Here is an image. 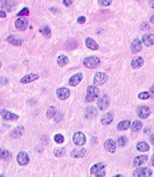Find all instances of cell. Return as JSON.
<instances>
[{
	"label": "cell",
	"mask_w": 154,
	"mask_h": 177,
	"mask_svg": "<svg viewBox=\"0 0 154 177\" xmlns=\"http://www.w3.org/2000/svg\"><path fill=\"white\" fill-rule=\"evenodd\" d=\"M91 176L96 177H103L106 175L105 165L103 163H97L93 165L90 169Z\"/></svg>",
	"instance_id": "1"
},
{
	"label": "cell",
	"mask_w": 154,
	"mask_h": 177,
	"mask_svg": "<svg viewBox=\"0 0 154 177\" xmlns=\"http://www.w3.org/2000/svg\"><path fill=\"white\" fill-rule=\"evenodd\" d=\"M99 94H100V91L98 88L96 86H93L90 85L87 88L86 90V102H92L94 100L98 98Z\"/></svg>",
	"instance_id": "2"
},
{
	"label": "cell",
	"mask_w": 154,
	"mask_h": 177,
	"mask_svg": "<svg viewBox=\"0 0 154 177\" xmlns=\"http://www.w3.org/2000/svg\"><path fill=\"white\" fill-rule=\"evenodd\" d=\"M83 64L86 68L96 69L100 65V59L96 56H90V57H87L84 59Z\"/></svg>",
	"instance_id": "3"
},
{
	"label": "cell",
	"mask_w": 154,
	"mask_h": 177,
	"mask_svg": "<svg viewBox=\"0 0 154 177\" xmlns=\"http://www.w3.org/2000/svg\"><path fill=\"white\" fill-rule=\"evenodd\" d=\"M108 77L107 73L103 72H98L95 74L94 77V83L96 86L103 85L108 81Z\"/></svg>",
	"instance_id": "4"
},
{
	"label": "cell",
	"mask_w": 154,
	"mask_h": 177,
	"mask_svg": "<svg viewBox=\"0 0 154 177\" xmlns=\"http://www.w3.org/2000/svg\"><path fill=\"white\" fill-rule=\"evenodd\" d=\"M73 140L77 146H83L86 141V137L85 134L82 132H76L73 134Z\"/></svg>",
	"instance_id": "5"
},
{
	"label": "cell",
	"mask_w": 154,
	"mask_h": 177,
	"mask_svg": "<svg viewBox=\"0 0 154 177\" xmlns=\"http://www.w3.org/2000/svg\"><path fill=\"white\" fill-rule=\"evenodd\" d=\"M110 104V99L108 96L107 95H103L98 99L97 101V106L98 109L101 111H104L108 109V107L109 106Z\"/></svg>",
	"instance_id": "6"
},
{
	"label": "cell",
	"mask_w": 154,
	"mask_h": 177,
	"mask_svg": "<svg viewBox=\"0 0 154 177\" xmlns=\"http://www.w3.org/2000/svg\"><path fill=\"white\" fill-rule=\"evenodd\" d=\"M153 171L149 168H138L133 172V176L142 177V176H151Z\"/></svg>",
	"instance_id": "7"
},
{
	"label": "cell",
	"mask_w": 154,
	"mask_h": 177,
	"mask_svg": "<svg viewBox=\"0 0 154 177\" xmlns=\"http://www.w3.org/2000/svg\"><path fill=\"white\" fill-rule=\"evenodd\" d=\"M28 20L25 17H20L15 21V27L19 31H26L28 27Z\"/></svg>",
	"instance_id": "8"
},
{
	"label": "cell",
	"mask_w": 154,
	"mask_h": 177,
	"mask_svg": "<svg viewBox=\"0 0 154 177\" xmlns=\"http://www.w3.org/2000/svg\"><path fill=\"white\" fill-rule=\"evenodd\" d=\"M0 115H1L3 119L6 120V121H17L19 119L18 115L14 114V113H11L8 110H2L0 112Z\"/></svg>",
	"instance_id": "9"
},
{
	"label": "cell",
	"mask_w": 154,
	"mask_h": 177,
	"mask_svg": "<svg viewBox=\"0 0 154 177\" xmlns=\"http://www.w3.org/2000/svg\"><path fill=\"white\" fill-rule=\"evenodd\" d=\"M17 163L19 164L21 166H24V165H26L30 162V158L29 155L27 154V153L26 152H20L18 154L17 157Z\"/></svg>",
	"instance_id": "10"
},
{
	"label": "cell",
	"mask_w": 154,
	"mask_h": 177,
	"mask_svg": "<svg viewBox=\"0 0 154 177\" xmlns=\"http://www.w3.org/2000/svg\"><path fill=\"white\" fill-rule=\"evenodd\" d=\"M56 94H57V97L60 100H66L70 97V91L66 88H61L57 90Z\"/></svg>",
	"instance_id": "11"
},
{
	"label": "cell",
	"mask_w": 154,
	"mask_h": 177,
	"mask_svg": "<svg viewBox=\"0 0 154 177\" xmlns=\"http://www.w3.org/2000/svg\"><path fill=\"white\" fill-rule=\"evenodd\" d=\"M83 78V75L82 73H78L75 74L73 77H71V78L69 80V83H70V86L75 87L76 85H78L80 82L82 81Z\"/></svg>",
	"instance_id": "12"
},
{
	"label": "cell",
	"mask_w": 154,
	"mask_h": 177,
	"mask_svg": "<svg viewBox=\"0 0 154 177\" xmlns=\"http://www.w3.org/2000/svg\"><path fill=\"white\" fill-rule=\"evenodd\" d=\"M142 43H141L140 40L138 38L134 39V41L132 42V45H131L132 53L133 54H136V53L142 51Z\"/></svg>",
	"instance_id": "13"
},
{
	"label": "cell",
	"mask_w": 154,
	"mask_h": 177,
	"mask_svg": "<svg viewBox=\"0 0 154 177\" xmlns=\"http://www.w3.org/2000/svg\"><path fill=\"white\" fill-rule=\"evenodd\" d=\"M150 109L147 106H140L138 109L137 114L139 118L141 119H146L150 115Z\"/></svg>",
	"instance_id": "14"
},
{
	"label": "cell",
	"mask_w": 154,
	"mask_h": 177,
	"mask_svg": "<svg viewBox=\"0 0 154 177\" xmlns=\"http://www.w3.org/2000/svg\"><path fill=\"white\" fill-rule=\"evenodd\" d=\"M105 149L110 153H114L116 150V143L112 139H108L103 144Z\"/></svg>",
	"instance_id": "15"
},
{
	"label": "cell",
	"mask_w": 154,
	"mask_h": 177,
	"mask_svg": "<svg viewBox=\"0 0 154 177\" xmlns=\"http://www.w3.org/2000/svg\"><path fill=\"white\" fill-rule=\"evenodd\" d=\"M113 119H114V113H113L112 112H109V113H106V114H104L102 116L100 123H101V124H103V126H106V125L111 124V123H112Z\"/></svg>",
	"instance_id": "16"
},
{
	"label": "cell",
	"mask_w": 154,
	"mask_h": 177,
	"mask_svg": "<svg viewBox=\"0 0 154 177\" xmlns=\"http://www.w3.org/2000/svg\"><path fill=\"white\" fill-rule=\"evenodd\" d=\"M39 78V76L36 73H30L27 75L24 76L23 78L20 80V82L22 83H29L31 82L34 81V80H37Z\"/></svg>",
	"instance_id": "17"
},
{
	"label": "cell",
	"mask_w": 154,
	"mask_h": 177,
	"mask_svg": "<svg viewBox=\"0 0 154 177\" xmlns=\"http://www.w3.org/2000/svg\"><path fill=\"white\" fill-rule=\"evenodd\" d=\"M86 151L84 148H75L72 151L71 155L72 157L75 158V159H80V158H83L86 154Z\"/></svg>",
	"instance_id": "18"
},
{
	"label": "cell",
	"mask_w": 154,
	"mask_h": 177,
	"mask_svg": "<svg viewBox=\"0 0 154 177\" xmlns=\"http://www.w3.org/2000/svg\"><path fill=\"white\" fill-rule=\"evenodd\" d=\"M144 64V59H142L140 56H137V57H135L134 59L132 60L131 66L133 69H139L140 67H142Z\"/></svg>",
	"instance_id": "19"
},
{
	"label": "cell",
	"mask_w": 154,
	"mask_h": 177,
	"mask_svg": "<svg viewBox=\"0 0 154 177\" xmlns=\"http://www.w3.org/2000/svg\"><path fill=\"white\" fill-rule=\"evenodd\" d=\"M147 160H148V156L147 155L137 156V157L135 158L134 160H133V166L134 167L139 166V165L145 163Z\"/></svg>",
	"instance_id": "20"
},
{
	"label": "cell",
	"mask_w": 154,
	"mask_h": 177,
	"mask_svg": "<svg viewBox=\"0 0 154 177\" xmlns=\"http://www.w3.org/2000/svg\"><path fill=\"white\" fill-rule=\"evenodd\" d=\"M7 42L12 45L20 46V45H21L22 43H23V39L17 37V36L11 35L7 38Z\"/></svg>",
	"instance_id": "21"
},
{
	"label": "cell",
	"mask_w": 154,
	"mask_h": 177,
	"mask_svg": "<svg viewBox=\"0 0 154 177\" xmlns=\"http://www.w3.org/2000/svg\"><path fill=\"white\" fill-rule=\"evenodd\" d=\"M24 133V128L23 126H17L10 133V137L12 138H19Z\"/></svg>",
	"instance_id": "22"
},
{
	"label": "cell",
	"mask_w": 154,
	"mask_h": 177,
	"mask_svg": "<svg viewBox=\"0 0 154 177\" xmlns=\"http://www.w3.org/2000/svg\"><path fill=\"white\" fill-rule=\"evenodd\" d=\"M85 43H86V47H87L88 48H89V49H91V50L99 49L98 44L96 42V41H94V39L91 38H87L86 39V42H85Z\"/></svg>",
	"instance_id": "23"
},
{
	"label": "cell",
	"mask_w": 154,
	"mask_h": 177,
	"mask_svg": "<svg viewBox=\"0 0 154 177\" xmlns=\"http://www.w3.org/2000/svg\"><path fill=\"white\" fill-rule=\"evenodd\" d=\"M97 109L93 106L88 107V108L85 110V117L86 119H91L95 117V116H97Z\"/></svg>",
	"instance_id": "24"
},
{
	"label": "cell",
	"mask_w": 154,
	"mask_h": 177,
	"mask_svg": "<svg viewBox=\"0 0 154 177\" xmlns=\"http://www.w3.org/2000/svg\"><path fill=\"white\" fill-rule=\"evenodd\" d=\"M142 42L147 46H151L154 43V37L153 34H146L142 37Z\"/></svg>",
	"instance_id": "25"
},
{
	"label": "cell",
	"mask_w": 154,
	"mask_h": 177,
	"mask_svg": "<svg viewBox=\"0 0 154 177\" xmlns=\"http://www.w3.org/2000/svg\"><path fill=\"white\" fill-rule=\"evenodd\" d=\"M130 125H131V123H130L129 120H123V121L120 122V123L118 124L117 129H118L119 131L127 130V129L130 127Z\"/></svg>",
	"instance_id": "26"
},
{
	"label": "cell",
	"mask_w": 154,
	"mask_h": 177,
	"mask_svg": "<svg viewBox=\"0 0 154 177\" xmlns=\"http://www.w3.org/2000/svg\"><path fill=\"white\" fill-rule=\"evenodd\" d=\"M0 159L6 161L10 160L12 159V153L7 150L0 148Z\"/></svg>",
	"instance_id": "27"
},
{
	"label": "cell",
	"mask_w": 154,
	"mask_h": 177,
	"mask_svg": "<svg viewBox=\"0 0 154 177\" xmlns=\"http://www.w3.org/2000/svg\"><path fill=\"white\" fill-rule=\"evenodd\" d=\"M136 148L140 152H147V151H148L150 150V145L147 142H139L136 145Z\"/></svg>",
	"instance_id": "28"
},
{
	"label": "cell",
	"mask_w": 154,
	"mask_h": 177,
	"mask_svg": "<svg viewBox=\"0 0 154 177\" xmlns=\"http://www.w3.org/2000/svg\"><path fill=\"white\" fill-rule=\"evenodd\" d=\"M142 127V122L139 120H136L132 123L131 129L133 132H139Z\"/></svg>",
	"instance_id": "29"
},
{
	"label": "cell",
	"mask_w": 154,
	"mask_h": 177,
	"mask_svg": "<svg viewBox=\"0 0 154 177\" xmlns=\"http://www.w3.org/2000/svg\"><path fill=\"white\" fill-rule=\"evenodd\" d=\"M57 63L60 66H65V65L68 64L69 58L66 56H65V55L59 56L57 59Z\"/></svg>",
	"instance_id": "30"
},
{
	"label": "cell",
	"mask_w": 154,
	"mask_h": 177,
	"mask_svg": "<svg viewBox=\"0 0 154 177\" xmlns=\"http://www.w3.org/2000/svg\"><path fill=\"white\" fill-rule=\"evenodd\" d=\"M56 113H57V109H56L55 107L54 106L49 107V108L48 109V110H47V113H46L47 118L48 119L53 118L55 116Z\"/></svg>",
	"instance_id": "31"
},
{
	"label": "cell",
	"mask_w": 154,
	"mask_h": 177,
	"mask_svg": "<svg viewBox=\"0 0 154 177\" xmlns=\"http://www.w3.org/2000/svg\"><path fill=\"white\" fill-rule=\"evenodd\" d=\"M41 32L42 34H43L44 35H45V37H47V38H50L51 35V29H50L49 27H48V26L43 27V28L41 29Z\"/></svg>",
	"instance_id": "32"
},
{
	"label": "cell",
	"mask_w": 154,
	"mask_h": 177,
	"mask_svg": "<svg viewBox=\"0 0 154 177\" xmlns=\"http://www.w3.org/2000/svg\"><path fill=\"white\" fill-rule=\"evenodd\" d=\"M118 142L119 147H124L128 143V138L126 137H125V136H122V137H120L118 138Z\"/></svg>",
	"instance_id": "33"
},
{
	"label": "cell",
	"mask_w": 154,
	"mask_h": 177,
	"mask_svg": "<svg viewBox=\"0 0 154 177\" xmlns=\"http://www.w3.org/2000/svg\"><path fill=\"white\" fill-rule=\"evenodd\" d=\"M65 151L64 148H56L54 151V154L56 157H62L65 154Z\"/></svg>",
	"instance_id": "34"
},
{
	"label": "cell",
	"mask_w": 154,
	"mask_h": 177,
	"mask_svg": "<svg viewBox=\"0 0 154 177\" xmlns=\"http://www.w3.org/2000/svg\"><path fill=\"white\" fill-rule=\"evenodd\" d=\"M54 140L57 144H62L63 143L64 140H65V138H64L63 135H62V134H58L54 137Z\"/></svg>",
	"instance_id": "35"
},
{
	"label": "cell",
	"mask_w": 154,
	"mask_h": 177,
	"mask_svg": "<svg viewBox=\"0 0 154 177\" xmlns=\"http://www.w3.org/2000/svg\"><path fill=\"white\" fill-rule=\"evenodd\" d=\"M29 13H30L29 9L25 7L23 8V9H21V10L17 13V16H20V17H24V16H28L29 15Z\"/></svg>",
	"instance_id": "36"
},
{
	"label": "cell",
	"mask_w": 154,
	"mask_h": 177,
	"mask_svg": "<svg viewBox=\"0 0 154 177\" xmlns=\"http://www.w3.org/2000/svg\"><path fill=\"white\" fill-rule=\"evenodd\" d=\"M138 97H139V99H141V100H146V99H148L150 97V93L147 92V91H145V92H141L140 94L138 95Z\"/></svg>",
	"instance_id": "37"
},
{
	"label": "cell",
	"mask_w": 154,
	"mask_h": 177,
	"mask_svg": "<svg viewBox=\"0 0 154 177\" xmlns=\"http://www.w3.org/2000/svg\"><path fill=\"white\" fill-rule=\"evenodd\" d=\"M98 3L102 6H108L112 3V0H98Z\"/></svg>",
	"instance_id": "38"
},
{
	"label": "cell",
	"mask_w": 154,
	"mask_h": 177,
	"mask_svg": "<svg viewBox=\"0 0 154 177\" xmlns=\"http://www.w3.org/2000/svg\"><path fill=\"white\" fill-rule=\"evenodd\" d=\"M77 22H78V23H79V24H83V23L86 22V17H83V16H80V17H79L78 19H77Z\"/></svg>",
	"instance_id": "39"
},
{
	"label": "cell",
	"mask_w": 154,
	"mask_h": 177,
	"mask_svg": "<svg viewBox=\"0 0 154 177\" xmlns=\"http://www.w3.org/2000/svg\"><path fill=\"white\" fill-rule=\"evenodd\" d=\"M150 28V26H149V24L147 23H142V24H141V29L142 30H144V31H146V30L149 29Z\"/></svg>",
	"instance_id": "40"
},
{
	"label": "cell",
	"mask_w": 154,
	"mask_h": 177,
	"mask_svg": "<svg viewBox=\"0 0 154 177\" xmlns=\"http://www.w3.org/2000/svg\"><path fill=\"white\" fill-rule=\"evenodd\" d=\"M72 3H73L72 0H63V4L65 5V6H67L72 5Z\"/></svg>",
	"instance_id": "41"
},
{
	"label": "cell",
	"mask_w": 154,
	"mask_h": 177,
	"mask_svg": "<svg viewBox=\"0 0 154 177\" xmlns=\"http://www.w3.org/2000/svg\"><path fill=\"white\" fill-rule=\"evenodd\" d=\"M6 17V13L5 11L0 10V18H5Z\"/></svg>",
	"instance_id": "42"
},
{
	"label": "cell",
	"mask_w": 154,
	"mask_h": 177,
	"mask_svg": "<svg viewBox=\"0 0 154 177\" xmlns=\"http://www.w3.org/2000/svg\"><path fill=\"white\" fill-rule=\"evenodd\" d=\"M150 20H151V23H153V15L151 16V18H150Z\"/></svg>",
	"instance_id": "43"
},
{
	"label": "cell",
	"mask_w": 154,
	"mask_h": 177,
	"mask_svg": "<svg viewBox=\"0 0 154 177\" xmlns=\"http://www.w3.org/2000/svg\"><path fill=\"white\" fill-rule=\"evenodd\" d=\"M151 143L152 144H153V135L151 136Z\"/></svg>",
	"instance_id": "44"
},
{
	"label": "cell",
	"mask_w": 154,
	"mask_h": 177,
	"mask_svg": "<svg viewBox=\"0 0 154 177\" xmlns=\"http://www.w3.org/2000/svg\"><path fill=\"white\" fill-rule=\"evenodd\" d=\"M151 7L153 8V0H151Z\"/></svg>",
	"instance_id": "45"
},
{
	"label": "cell",
	"mask_w": 154,
	"mask_h": 177,
	"mask_svg": "<svg viewBox=\"0 0 154 177\" xmlns=\"http://www.w3.org/2000/svg\"><path fill=\"white\" fill-rule=\"evenodd\" d=\"M152 164H153V155L152 156Z\"/></svg>",
	"instance_id": "46"
},
{
	"label": "cell",
	"mask_w": 154,
	"mask_h": 177,
	"mask_svg": "<svg viewBox=\"0 0 154 177\" xmlns=\"http://www.w3.org/2000/svg\"><path fill=\"white\" fill-rule=\"evenodd\" d=\"M1 66H2V63H1V61H0V68H1Z\"/></svg>",
	"instance_id": "47"
}]
</instances>
